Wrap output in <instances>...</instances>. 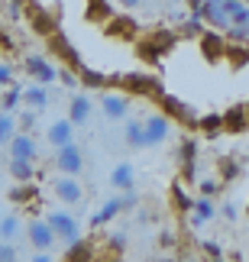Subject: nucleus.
Instances as JSON below:
<instances>
[{
    "label": "nucleus",
    "instance_id": "obj_1",
    "mask_svg": "<svg viewBox=\"0 0 249 262\" xmlns=\"http://www.w3.org/2000/svg\"><path fill=\"white\" fill-rule=\"evenodd\" d=\"M107 88H120L129 97H143V100H159L165 94V84L159 75H146V72H117L107 75Z\"/></svg>",
    "mask_w": 249,
    "mask_h": 262
},
{
    "label": "nucleus",
    "instance_id": "obj_2",
    "mask_svg": "<svg viewBox=\"0 0 249 262\" xmlns=\"http://www.w3.org/2000/svg\"><path fill=\"white\" fill-rule=\"evenodd\" d=\"M23 19L29 23V29H33L39 39H49L52 33H58V29H62V13H58V7H42L39 0L26 7Z\"/></svg>",
    "mask_w": 249,
    "mask_h": 262
},
{
    "label": "nucleus",
    "instance_id": "obj_3",
    "mask_svg": "<svg viewBox=\"0 0 249 262\" xmlns=\"http://www.w3.org/2000/svg\"><path fill=\"white\" fill-rule=\"evenodd\" d=\"M155 104H159V110H162V114H165L168 120H172L175 126L194 129V123H197V114H194V107L188 104V100H182L178 94H168V91H165V94L159 97Z\"/></svg>",
    "mask_w": 249,
    "mask_h": 262
},
{
    "label": "nucleus",
    "instance_id": "obj_4",
    "mask_svg": "<svg viewBox=\"0 0 249 262\" xmlns=\"http://www.w3.org/2000/svg\"><path fill=\"white\" fill-rule=\"evenodd\" d=\"M46 49H49V55H52V58H58L62 65L75 68V72H81V68H84V58H81V52H78V46L62 33V29L46 39Z\"/></svg>",
    "mask_w": 249,
    "mask_h": 262
},
{
    "label": "nucleus",
    "instance_id": "obj_5",
    "mask_svg": "<svg viewBox=\"0 0 249 262\" xmlns=\"http://www.w3.org/2000/svg\"><path fill=\"white\" fill-rule=\"evenodd\" d=\"M136 204H139L136 191H123V194H117V198H110V201H104V207L97 210V214H91V227H104V224H110L117 214H126V210H133Z\"/></svg>",
    "mask_w": 249,
    "mask_h": 262
},
{
    "label": "nucleus",
    "instance_id": "obj_6",
    "mask_svg": "<svg viewBox=\"0 0 249 262\" xmlns=\"http://www.w3.org/2000/svg\"><path fill=\"white\" fill-rule=\"evenodd\" d=\"M172 120H168L162 110H155V114H149L143 120V149H155V146H162L168 133H172Z\"/></svg>",
    "mask_w": 249,
    "mask_h": 262
},
{
    "label": "nucleus",
    "instance_id": "obj_7",
    "mask_svg": "<svg viewBox=\"0 0 249 262\" xmlns=\"http://www.w3.org/2000/svg\"><path fill=\"white\" fill-rule=\"evenodd\" d=\"M178 178L185 185H197V139L185 136L178 146Z\"/></svg>",
    "mask_w": 249,
    "mask_h": 262
},
{
    "label": "nucleus",
    "instance_id": "obj_8",
    "mask_svg": "<svg viewBox=\"0 0 249 262\" xmlns=\"http://www.w3.org/2000/svg\"><path fill=\"white\" fill-rule=\"evenodd\" d=\"M197 49H201L204 62L220 65L223 52H227V33H220V29H204V33L197 36Z\"/></svg>",
    "mask_w": 249,
    "mask_h": 262
},
{
    "label": "nucleus",
    "instance_id": "obj_9",
    "mask_svg": "<svg viewBox=\"0 0 249 262\" xmlns=\"http://www.w3.org/2000/svg\"><path fill=\"white\" fill-rule=\"evenodd\" d=\"M55 168L62 175H81L84 172V152H81V146H78L75 139L55 149Z\"/></svg>",
    "mask_w": 249,
    "mask_h": 262
},
{
    "label": "nucleus",
    "instance_id": "obj_10",
    "mask_svg": "<svg viewBox=\"0 0 249 262\" xmlns=\"http://www.w3.org/2000/svg\"><path fill=\"white\" fill-rule=\"evenodd\" d=\"M101 110L110 123H120V120L129 117V94L120 88H107V94L101 97Z\"/></svg>",
    "mask_w": 249,
    "mask_h": 262
},
{
    "label": "nucleus",
    "instance_id": "obj_11",
    "mask_svg": "<svg viewBox=\"0 0 249 262\" xmlns=\"http://www.w3.org/2000/svg\"><path fill=\"white\" fill-rule=\"evenodd\" d=\"M104 33L110 36V39H120V42H136V39L143 36V29H139V23H136L133 16L114 13L110 23H104Z\"/></svg>",
    "mask_w": 249,
    "mask_h": 262
},
{
    "label": "nucleus",
    "instance_id": "obj_12",
    "mask_svg": "<svg viewBox=\"0 0 249 262\" xmlns=\"http://www.w3.org/2000/svg\"><path fill=\"white\" fill-rule=\"evenodd\" d=\"M46 220L52 224V230H55V236L62 239V243L68 246V243H75L78 236H81V227H78V220L68 214V210H52V214H46Z\"/></svg>",
    "mask_w": 249,
    "mask_h": 262
},
{
    "label": "nucleus",
    "instance_id": "obj_13",
    "mask_svg": "<svg viewBox=\"0 0 249 262\" xmlns=\"http://www.w3.org/2000/svg\"><path fill=\"white\" fill-rule=\"evenodd\" d=\"M52 191H55V198L62 201V204H81L84 201V188H81V181H78V175L52 178Z\"/></svg>",
    "mask_w": 249,
    "mask_h": 262
},
{
    "label": "nucleus",
    "instance_id": "obj_14",
    "mask_svg": "<svg viewBox=\"0 0 249 262\" xmlns=\"http://www.w3.org/2000/svg\"><path fill=\"white\" fill-rule=\"evenodd\" d=\"M23 68H26V75L33 78V81H39V84H52L55 78H58V68L49 62L46 55H26L23 58Z\"/></svg>",
    "mask_w": 249,
    "mask_h": 262
},
{
    "label": "nucleus",
    "instance_id": "obj_15",
    "mask_svg": "<svg viewBox=\"0 0 249 262\" xmlns=\"http://www.w3.org/2000/svg\"><path fill=\"white\" fill-rule=\"evenodd\" d=\"M26 236H29V243H33V249H42V253H49V249L55 246V230H52V224L42 217V220H33V224L26 227Z\"/></svg>",
    "mask_w": 249,
    "mask_h": 262
},
{
    "label": "nucleus",
    "instance_id": "obj_16",
    "mask_svg": "<svg viewBox=\"0 0 249 262\" xmlns=\"http://www.w3.org/2000/svg\"><path fill=\"white\" fill-rule=\"evenodd\" d=\"M39 198H42V191H39L36 181H16V185L7 191V201L10 204H19V207H36Z\"/></svg>",
    "mask_w": 249,
    "mask_h": 262
},
{
    "label": "nucleus",
    "instance_id": "obj_17",
    "mask_svg": "<svg viewBox=\"0 0 249 262\" xmlns=\"http://www.w3.org/2000/svg\"><path fill=\"white\" fill-rule=\"evenodd\" d=\"M249 129V117H246V104H233V107H227L223 110V133H246Z\"/></svg>",
    "mask_w": 249,
    "mask_h": 262
},
{
    "label": "nucleus",
    "instance_id": "obj_18",
    "mask_svg": "<svg viewBox=\"0 0 249 262\" xmlns=\"http://www.w3.org/2000/svg\"><path fill=\"white\" fill-rule=\"evenodd\" d=\"M146 39H149V42H152V46L159 49V52H162V58H165L168 52H172V49H175L178 42H182V36H178V29H168V26L149 29V33H146Z\"/></svg>",
    "mask_w": 249,
    "mask_h": 262
},
{
    "label": "nucleus",
    "instance_id": "obj_19",
    "mask_svg": "<svg viewBox=\"0 0 249 262\" xmlns=\"http://www.w3.org/2000/svg\"><path fill=\"white\" fill-rule=\"evenodd\" d=\"M91 259H97V246H94V239L78 236L75 243H68V246H65V262H91Z\"/></svg>",
    "mask_w": 249,
    "mask_h": 262
},
{
    "label": "nucleus",
    "instance_id": "obj_20",
    "mask_svg": "<svg viewBox=\"0 0 249 262\" xmlns=\"http://www.w3.org/2000/svg\"><path fill=\"white\" fill-rule=\"evenodd\" d=\"M10 156H16V159H29V162H36L39 159V149H36V139L29 136V133H13V139H10Z\"/></svg>",
    "mask_w": 249,
    "mask_h": 262
},
{
    "label": "nucleus",
    "instance_id": "obj_21",
    "mask_svg": "<svg viewBox=\"0 0 249 262\" xmlns=\"http://www.w3.org/2000/svg\"><path fill=\"white\" fill-rule=\"evenodd\" d=\"M46 139H49V146H52V149L72 143V139H75V123H72L68 117H65V120H55V123L46 129Z\"/></svg>",
    "mask_w": 249,
    "mask_h": 262
},
{
    "label": "nucleus",
    "instance_id": "obj_22",
    "mask_svg": "<svg viewBox=\"0 0 249 262\" xmlns=\"http://www.w3.org/2000/svg\"><path fill=\"white\" fill-rule=\"evenodd\" d=\"M211 217H214V201L204 198V194L194 198V207L188 210V227H191V230H201Z\"/></svg>",
    "mask_w": 249,
    "mask_h": 262
},
{
    "label": "nucleus",
    "instance_id": "obj_23",
    "mask_svg": "<svg viewBox=\"0 0 249 262\" xmlns=\"http://www.w3.org/2000/svg\"><path fill=\"white\" fill-rule=\"evenodd\" d=\"M91 107H94V100H91V97L75 94L72 100H68V120H72L75 126H84L87 120H91Z\"/></svg>",
    "mask_w": 249,
    "mask_h": 262
},
{
    "label": "nucleus",
    "instance_id": "obj_24",
    "mask_svg": "<svg viewBox=\"0 0 249 262\" xmlns=\"http://www.w3.org/2000/svg\"><path fill=\"white\" fill-rule=\"evenodd\" d=\"M168 204H172L175 214L188 217V210L194 207V198L185 191V181H172V188H168Z\"/></svg>",
    "mask_w": 249,
    "mask_h": 262
},
{
    "label": "nucleus",
    "instance_id": "obj_25",
    "mask_svg": "<svg viewBox=\"0 0 249 262\" xmlns=\"http://www.w3.org/2000/svg\"><path fill=\"white\" fill-rule=\"evenodd\" d=\"M114 4L110 0H87V10H84V19L87 23H97V26H104V23H110L114 19Z\"/></svg>",
    "mask_w": 249,
    "mask_h": 262
},
{
    "label": "nucleus",
    "instance_id": "obj_26",
    "mask_svg": "<svg viewBox=\"0 0 249 262\" xmlns=\"http://www.w3.org/2000/svg\"><path fill=\"white\" fill-rule=\"evenodd\" d=\"M204 16H201V10H188V16L182 19V23H178V36L182 39H197L204 33Z\"/></svg>",
    "mask_w": 249,
    "mask_h": 262
},
{
    "label": "nucleus",
    "instance_id": "obj_27",
    "mask_svg": "<svg viewBox=\"0 0 249 262\" xmlns=\"http://www.w3.org/2000/svg\"><path fill=\"white\" fill-rule=\"evenodd\" d=\"M133 46H136V58H139L146 68H159V65H162V52H159V49L149 42L146 36H139Z\"/></svg>",
    "mask_w": 249,
    "mask_h": 262
},
{
    "label": "nucleus",
    "instance_id": "obj_28",
    "mask_svg": "<svg viewBox=\"0 0 249 262\" xmlns=\"http://www.w3.org/2000/svg\"><path fill=\"white\" fill-rule=\"evenodd\" d=\"M223 62L230 65V68H243V65H249V42H233V39H227Z\"/></svg>",
    "mask_w": 249,
    "mask_h": 262
},
{
    "label": "nucleus",
    "instance_id": "obj_29",
    "mask_svg": "<svg viewBox=\"0 0 249 262\" xmlns=\"http://www.w3.org/2000/svg\"><path fill=\"white\" fill-rule=\"evenodd\" d=\"M123 139H126V146L133 149V152H139V149H143V120L126 117L123 120Z\"/></svg>",
    "mask_w": 249,
    "mask_h": 262
},
{
    "label": "nucleus",
    "instance_id": "obj_30",
    "mask_svg": "<svg viewBox=\"0 0 249 262\" xmlns=\"http://www.w3.org/2000/svg\"><path fill=\"white\" fill-rule=\"evenodd\" d=\"M194 129L201 136H220L223 133V114H204V117H197V123H194Z\"/></svg>",
    "mask_w": 249,
    "mask_h": 262
},
{
    "label": "nucleus",
    "instance_id": "obj_31",
    "mask_svg": "<svg viewBox=\"0 0 249 262\" xmlns=\"http://www.w3.org/2000/svg\"><path fill=\"white\" fill-rule=\"evenodd\" d=\"M133 181H136V172H133V165H129V162H120L110 172V185L117 191H133Z\"/></svg>",
    "mask_w": 249,
    "mask_h": 262
},
{
    "label": "nucleus",
    "instance_id": "obj_32",
    "mask_svg": "<svg viewBox=\"0 0 249 262\" xmlns=\"http://www.w3.org/2000/svg\"><path fill=\"white\" fill-rule=\"evenodd\" d=\"M10 178L13 181H36V162L10 156Z\"/></svg>",
    "mask_w": 249,
    "mask_h": 262
},
{
    "label": "nucleus",
    "instance_id": "obj_33",
    "mask_svg": "<svg viewBox=\"0 0 249 262\" xmlns=\"http://www.w3.org/2000/svg\"><path fill=\"white\" fill-rule=\"evenodd\" d=\"M23 104L42 114V110L49 107V91H46V84H39V81H36L33 88H26V91H23Z\"/></svg>",
    "mask_w": 249,
    "mask_h": 262
},
{
    "label": "nucleus",
    "instance_id": "obj_34",
    "mask_svg": "<svg viewBox=\"0 0 249 262\" xmlns=\"http://www.w3.org/2000/svg\"><path fill=\"white\" fill-rule=\"evenodd\" d=\"M78 78H81V88L87 91H107V72H97V68H81L78 72Z\"/></svg>",
    "mask_w": 249,
    "mask_h": 262
},
{
    "label": "nucleus",
    "instance_id": "obj_35",
    "mask_svg": "<svg viewBox=\"0 0 249 262\" xmlns=\"http://www.w3.org/2000/svg\"><path fill=\"white\" fill-rule=\"evenodd\" d=\"M19 104H23V88L19 84H10L4 91V97H0V110H7V114H16Z\"/></svg>",
    "mask_w": 249,
    "mask_h": 262
},
{
    "label": "nucleus",
    "instance_id": "obj_36",
    "mask_svg": "<svg viewBox=\"0 0 249 262\" xmlns=\"http://www.w3.org/2000/svg\"><path fill=\"white\" fill-rule=\"evenodd\" d=\"M217 172H220V181L227 185V181H236L240 178V172H243V165L236 162V159H230V156H223L220 162H217Z\"/></svg>",
    "mask_w": 249,
    "mask_h": 262
},
{
    "label": "nucleus",
    "instance_id": "obj_37",
    "mask_svg": "<svg viewBox=\"0 0 249 262\" xmlns=\"http://www.w3.org/2000/svg\"><path fill=\"white\" fill-rule=\"evenodd\" d=\"M19 217L16 214H7V217H0V239H13L16 243V236H19Z\"/></svg>",
    "mask_w": 249,
    "mask_h": 262
},
{
    "label": "nucleus",
    "instance_id": "obj_38",
    "mask_svg": "<svg viewBox=\"0 0 249 262\" xmlns=\"http://www.w3.org/2000/svg\"><path fill=\"white\" fill-rule=\"evenodd\" d=\"M16 133V117L13 114H7V110H0V146L10 143Z\"/></svg>",
    "mask_w": 249,
    "mask_h": 262
},
{
    "label": "nucleus",
    "instance_id": "obj_39",
    "mask_svg": "<svg viewBox=\"0 0 249 262\" xmlns=\"http://www.w3.org/2000/svg\"><path fill=\"white\" fill-rule=\"evenodd\" d=\"M36 117H39V110H33V107L19 110V114H16V126L23 129V133H33V129H36Z\"/></svg>",
    "mask_w": 249,
    "mask_h": 262
},
{
    "label": "nucleus",
    "instance_id": "obj_40",
    "mask_svg": "<svg viewBox=\"0 0 249 262\" xmlns=\"http://www.w3.org/2000/svg\"><path fill=\"white\" fill-rule=\"evenodd\" d=\"M220 188H223V181H220V178H197V191H201L204 198H214Z\"/></svg>",
    "mask_w": 249,
    "mask_h": 262
},
{
    "label": "nucleus",
    "instance_id": "obj_41",
    "mask_svg": "<svg viewBox=\"0 0 249 262\" xmlns=\"http://www.w3.org/2000/svg\"><path fill=\"white\" fill-rule=\"evenodd\" d=\"M19 259V249L13 239H0V262H16Z\"/></svg>",
    "mask_w": 249,
    "mask_h": 262
},
{
    "label": "nucleus",
    "instance_id": "obj_42",
    "mask_svg": "<svg viewBox=\"0 0 249 262\" xmlns=\"http://www.w3.org/2000/svg\"><path fill=\"white\" fill-rule=\"evenodd\" d=\"M58 81H62L65 88H78V84H81V78H78V72H75V68L62 65V68H58Z\"/></svg>",
    "mask_w": 249,
    "mask_h": 262
},
{
    "label": "nucleus",
    "instance_id": "obj_43",
    "mask_svg": "<svg viewBox=\"0 0 249 262\" xmlns=\"http://www.w3.org/2000/svg\"><path fill=\"white\" fill-rule=\"evenodd\" d=\"M197 249L207 253V259H223V249L217 246V243H211V239H197Z\"/></svg>",
    "mask_w": 249,
    "mask_h": 262
},
{
    "label": "nucleus",
    "instance_id": "obj_44",
    "mask_svg": "<svg viewBox=\"0 0 249 262\" xmlns=\"http://www.w3.org/2000/svg\"><path fill=\"white\" fill-rule=\"evenodd\" d=\"M10 84H16V68L0 62V88H10Z\"/></svg>",
    "mask_w": 249,
    "mask_h": 262
},
{
    "label": "nucleus",
    "instance_id": "obj_45",
    "mask_svg": "<svg viewBox=\"0 0 249 262\" xmlns=\"http://www.w3.org/2000/svg\"><path fill=\"white\" fill-rule=\"evenodd\" d=\"M159 246H162V249H175V233L162 230V233H159Z\"/></svg>",
    "mask_w": 249,
    "mask_h": 262
},
{
    "label": "nucleus",
    "instance_id": "obj_46",
    "mask_svg": "<svg viewBox=\"0 0 249 262\" xmlns=\"http://www.w3.org/2000/svg\"><path fill=\"white\" fill-rule=\"evenodd\" d=\"M117 4H120L123 10H136L139 4H143V0H117Z\"/></svg>",
    "mask_w": 249,
    "mask_h": 262
},
{
    "label": "nucleus",
    "instance_id": "obj_47",
    "mask_svg": "<svg viewBox=\"0 0 249 262\" xmlns=\"http://www.w3.org/2000/svg\"><path fill=\"white\" fill-rule=\"evenodd\" d=\"M223 217L227 220H236V207L233 204H223Z\"/></svg>",
    "mask_w": 249,
    "mask_h": 262
},
{
    "label": "nucleus",
    "instance_id": "obj_48",
    "mask_svg": "<svg viewBox=\"0 0 249 262\" xmlns=\"http://www.w3.org/2000/svg\"><path fill=\"white\" fill-rule=\"evenodd\" d=\"M201 4H204V0H185V7H188V10H201Z\"/></svg>",
    "mask_w": 249,
    "mask_h": 262
},
{
    "label": "nucleus",
    "instance_id": "obj_49",
    "mask_svg": "<svg viewBox=\"0 0 249 262\" xmlns=\"http://www.w3.org/2000/svg\"><path fill=\"white\" fill-rule=\"evenodd\" d=\"M16 4H23V7H29V4H36V0H16Z\"/></svg>",
    "mask_w": 249,
    "mask_h": 262
},
{
    "label": "nucleus",
    "instance_id": "obj_50",
    "mask_svg": "<svg viewBox=\"0 0 249 262\" xmlns=\"http://www.w3.org/2000/svg\"><path fill=\"white\" fill-rule=\"evenodd\" d=\"M246 117H249V100H246Z\"/></svg>",
    "mask_w": 249,
    "mask_h": 262
},
{
    "label": "nucleus",
    "instance_id": "obj_51",
    "mask_svg": "<svg viewBox=\"0 0 249 262\" xmlns=\"http://www.w3.org/2000/svg\"><path fill=\"white\" fill-rule=\"evenodd\" d=\"M172 4H185V0H172Z\"/></svg>",
    "mask_w": 249,
    "mask_h": 262
},
{
    "label": "nucleus",
    "instance_id": "obj_52",
    "mask_svg": "<svg viewBox=\"0 0 249 262\" xmlns=\"http://www.w3.org/2000/svg\"><path fill=\"white\" fill-rule=\"evenodd\" d=\"M246 4H249V0H246Z\"/></svg>",
    "mask_w": 249,
    "mask_h": 262
}]
</instances>
